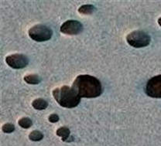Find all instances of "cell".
<instances>
[{
	"label": "cell",
	"mask_w": 161,
	"mask_h": 146,
	"mask_svg": "<svg viewBox=\"0 0 161 146\" xmlns=\"http://www.w3.org/2000/svg\"><path fill=\"white\" fill-rule=\"evenodd\" d=\"M126 41L132 47L142 48L150 44L151 38L145 32L136 30L128 34L126 36Z\"/></svg>",
	"instance_id": "3957f363"
},
{
	"label": "cell",
	"mask_w": 161,
	"mask_h": 146,
	"mask_svg": "<svg viewBox=\"0 0 161 146\" xmlns=\"http://www.w3.org/2000/svg\"><path fill=\"white\" fill-rule=\"evenodd\" d=\"M71 88L80 98H95L99 97L102 93V86L100 80L91 75L78 76Z\"/></svg>",
	"instance_id": "6da1fadb"
},
{
	"label": "cell",
	"mask_w": 161,
	"mask_h": 146,
	"mask_svg": "<svg viewBox=\"0 0 161 146\" xmlns=\"http://www.w3.org/2000/svg\"><path fill=\"white\" fill-rule=\"evenodd\" d=\"M18 124L21 127L25 129L30 128V127L32 126L33 125V122H32L31 119L30 117H22L21 119H19V122H18Z\"/></svg>",
	"instance_id": "7c38bea8"
},
{
	"label": "cell",
	"mask_w": 161,
	"mask_h": 146,
	"mask_svg": "<svg viewBox=\"0 0 161 146\" xmlns=\"http://www.w3.org/2000/svg\"><path fill=\"white\" fill-rule=\"evenodd\" d=\"M59 116L57 114H52V115H50L48 117V120L51 123H56V122H58L59 121Z\"/></svg>",
	"instance_id": "9a60e30c"
},
{
	"label": "cell",
	"mask_w": 161,
	"mask_h": 146,
	"mask_svg": "<svg viewBox=\"0 0 161 146\" xmlns=\"http://www.w3.org/2000/svg\"><path fill=\"white\" fill-rule=\"evenodd\" d=\"M53 96L55 100L63 107L73 108L79 105L80 97L71 87L63 86L53 90Z\"/></svg>",
	"instance_id": "7a4b0ae2"
},
{
	"label": "cell",
	"mask_w": 161,
	"mask_h": 146,
	"mask_svg": "<svg viewBox=\"0 0 161 146\" xmlns=\"http://www.w3.org/2000/svg\"><path fill=\"white\" fill-rule=\"evenodd\" d=\"M29 36L34 41H47L53 36V31L50 27L45 25L38 24L29 30Z\"/></svg>",
	"instance_id": "277c9868"
},
{
	"label": "cell",
	"mask_w": 161,
	"mask_h": 146,
	"mask_svg": "<svg viewBox=\"0 0 161 146\" xmlns=\"http://www.w3.org/2000/svg\"><path fill=\"white\" fill-rule=\"evenodd\" d=\"M29 138L33 142H39L43 138V135L40 131L35 130L33 131L29 135Z\"/></svg>",
	"instance_id": "4fadbf2b"
},
{
	"label": "cell",
	"mask_w": 161,
	"mask_h": 146,
	"mask_svg": "<svg viewBox=\"0 0 161 146\" xmlns=\"http://www.w3.org/2000/svg\"><path fill=\"white\" fill-rule=\"evenodd\" d=\"M70 129L67 127H60L57 130V135L60 136L62 138V141L66 142L70 136Z\"/></svg>",
	"instance_id": "9c48e42d"
},
{
	"label": "cell",
	"mask_w": 161,
	"mask_h": 146,
	"mask_svg": "<svg viewBox=\"0 0 161 146\" xmlns=\"http://www.w3.org/2000/svg\"><path fill=\"white\" fill-rule=\"evenodd\" d=\"M145 92L150 97L161 98V74L153 77L147 81Z\"/></svg>",
	"instance_id": "5b68a950"
},
{
	"label": "cell",
	"mask_w": 161,
	"mask_h": 146,
	"mask_svg": "<svg viewBox=\"0 0 161 146\" xmlns=\"http://www.w3.org/2000/svg\"><path fill=\"white\" fill-rule=\"evenodd\" d=\"M158 23H159V25H160V26H161V17L158 19Z\"/></svg>",
	"instance_id": "2e32d148"
},
{
	"label": "cell",
	"mask_w": 161,
	"mask_h": 146,
	"mask_svg": "<svg viewBox=\"0 0 161 146\" xmlns=\"http://www.w3.org/2000/svg\"><path fill=\"white\" fill-rule=\"evenodd\" d=\"M32 105H33V108H35L36 110L41 111L44 110L48 107V103L44 99L37 98L32 102Z\"/></svg>",
	"instance_id": "ba28073f"
},
{
	"label": "cell",
	"mask_w": 161,
	"mask_h": 146,
	"mask_svg": "<svg viewBox=\"0 0 161 146\" xmlns=\"http://www.w3.org/2000/svg\"><path fill=\"white\" fill-rule=\"evenodd\" d=\"M3 132L5 133H12L15 131V125L11 123H6L3 125Z\"/></svg>",
	"instance_id": "5bb4252c"
},
{
	"label": "cell",
	"mask_w": 161,
	"mask_h": 146,
	"mask_svg": "<svg viewBox=\"0 0 161 146\" xmlns=\"http://www.w3.org/2000/svg\"><path fill=\"white\" fill-rule=\"evenodd\" d=\"M95 8V6L92 5H84V6H80L78 9V12L80 14H85V15H89L94 13Z\"/></svg>",
	"instance_id": "8fae6325"
},
{
	"label": "cell",
	"mask_w": 161,
	"mask_h": 146,
	"mask_svg": "<svg viewBox=\"0 0 161 146\" xmlns=\"http://www.w3.org/2000/svg\"><path fill=\"white\" fill-rule=\"evenodd\" d=\"M24 80L29 84H38L41 82V79L37 74H30L24 77Z\"/></svg>",
	"instance_id": "30bf717a"
},
{
	"label": "cell",
	"mask_w": 161,
	"mask_h": 146,
	"mask_svg": "<svg viewBox=\"0 0 161 146\" xmlns=\"http://www.w3.org/2000/svg\"><path fill=\"white\" fill-rule=\"evenodd\" d=\"M6 62L10 68L19 70L27 66L29 63V59L26 55L16 53V54L8 56L6 58Z\"/></svg>",
	"instance_id": "8992f818"
},
{
	"label": "cell",
	"mask_w": 161,
	"mask_h": 146,
	"mask_svg": "<svg viewBox=\"0 0 161 146\" xmlns=\"http://www.w3.org/2000/svg\"><path fill=\"white\" fill-rule=\"evenodd\" d=\"M83 30V26L77 20H68L60 26V32L67 35H78Z\"/></svg>",
	"instance_id": "52a82bcc"
}]
</instances>
